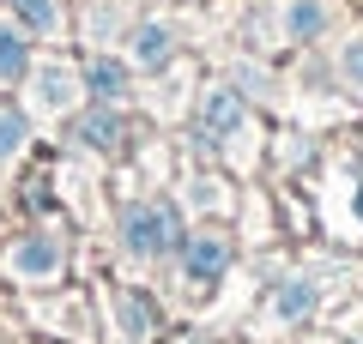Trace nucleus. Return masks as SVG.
<instances>
[{"mask_svg":"<svg viewBox=\"0 0 363 344\" xmlns=\"http://www.w3.org/2000/svg\"><path fill=\"white\" fill-rule=\"evenodd\" d=\"M176 242H182V229H176L169 200H133L121 212V248H128V260H164V254H176Z\"/></svg>","mask_w":363,"mask_h":344,"instance_id":"1","label":"nucleus"},{"mask_svg":"<svg viewBox=\"0 0 363 344\" xmlns=\"http://www.w3.org/2000/svg\"><path fill=\"white\" fill-rule=\"evenodd\" d=\"M79 103H85V79H79V67L49 61V67H37V73H30V115L55 121V115H73Z\"/></svg>","mask_w":363,"mask_h":344,"instance_id":"2","label":"nucleus"},{"mask_svg":"<svg viewBox=\"0 0 363 344\" xmlns=\"http://www.w3.org/2000/svg\"><path fill=\"white\" fill-rule=\"evenodd\" d=\"M61 266H67L61 236H18L6 248V278H18V284H49V278H61Z\"/></svg>","mask_w":363,"mask_h":344,"instance_id":"3","label":"nucleus"},{"mask_svg":"<svg viewBox=\"0 0 363 344\" xmlns=\"http://www.w3.org/2000/svg\"><path fill=\"white\" fill-rule=\"evenodd\" d=\"M176 248H182V278L188 284H218L224 266H230V236H224V229H194V236L176 242Z\"/></svg>","mask_w":363,"mask_h":344,"instance_id":"4","label":"nucleus"},{"mask_svg":"<svg viewBox=\"0 0 363 344\" xmlns=\"http://www.w3.org/2000/svg\"><path fill=\"white\" fill-rule=\"evenodd\" d=\"M242 97L236 91H224V85H212L206 97H200V133L206 139H230V133H242Z\"/></svg>","mask_w":363,"mask_h":344,"instance_id":"5","label":"nucleus"},{"mask_svg":"<svg viewBox=\"0 0 363 344\" xmlns=\"http://www.w3.org/2000/svg\"><path fill=\"white\" fill-rule=\"evenodd\" d=\"M176 61V30L157 25V18H145L140 30H133V67H145V73H157V67Z\"/></svg>","mask_w":363,"mask_h":344,"instance_id":"6","label":"nucleus"},{"mask_svg":"<svg viewBox=\"0 0 363 344\" xmlns=\"http://www.w3.org/2000/svg\"><path fill=\"white\" fill-rule=\"evenodd\" d=\"M85 85H91V97L121 103V97H128V67H121V61H109V55H97V61L85 67Z\"/></svg>","mask_w":363,"mask_h":344,"instance_id":"7","label":"nucleus"},{"mask_svg":"<svg viewBox=\"0 0 363 344\" xmlns=\"http://www.w3.org/2000/svg\"><path fill=\"white\" fill-rule=\"evenodd\" d=\"M25 67H30L25 30H18L13 18H0V85H13V79H25Z\"/></svg>","mask_w":363,"mask_h":344,"instance_id":"8","label":"nucleus"},{"mask_svg":"<svg viewBox=\"0 0 363 344\" xmlns=\"http://www.w3.org/2000/svg\"><path fill=\"white\" fill-rule=\"evenodd\" d=\"M79 139H85L91 151H121V139H128V127H121V115L97 109V115H85V121H79Z\"/></svg>","mask_w":363,"mask_h":344,"instance_id":"9","label":"nucleus"},{"mask_svg":"<svg viewBox=\"0 0 363 344\" xmlns=\"http://www.w3.org/2000/svg\"><path fill=\"white\" fill-rule=\"evenodd\" d=\"M25 139H30V121L13 109V103H0V176L18 164V151H25Z\"/></svg>","mask_w":363,"mask_h":344,"instance_id":"10","label":"nucleus"},{"mask_svg":"<svg viewBox=\"0 0 363 344\" xmlns=\"http://www.w3.org/2000/svg\"><path fill=\"white\" fill-rule=\"evenodd\" d=\"M327 30V0H291L285 6V37L303 42V37H321Z\"/></svg>","mask_w":363,"mask_h":344,"instance_id":"11","label":"nucleus"},{"mask_svg":"<svg viewBox=\"0 0 363 344\" xmlns=\"http://www.w3.org/2000/svg\"><path fill=\"white\" fill-rule=\"evenodd\" d=\"M13 6V18L25 30H37V37H55L61 30V0H6Z\"/></svg>","mask_w":363,"mask_h":344,"instance_id":"12","label":"nucleus"},{"mask_svg":"<svg viewBox=\"0 0 363 344\" xmlns=\"http://www.w3.org/2000/svg\"><path fill=\"white\" fill-rule=\"evenodd\" d=\"M315 308V284L309 278H291L285 290H279V302H272V320H303Z\"/></svg>","mask_w":363,"mask_h":344,"instance_id":"13","label":"nucleus"},{"mask_svg":"<svg viewBox=\"0 0 363 344\" xmlns=\"http://www.w3.org/2000/svg\"><path fill=\"white\" fill-rule=\"evenodd\" d=\"M339 67H345V85H357V91H363V37L345 49V61H339Z\"/></svg>","mask_w":363,"mask_h":344,"instance_id":"14","label":"nucleus"},{"mask_svg":"<svg viewBox=\"0 0 363 344\" xmlns=\"http://www.w3.org/2000/svg\"><path fill=\"white\" fill-rule=\"evenodd\" d=\"M357 217H363V188H357Z\"/></svg>","mask_w":363,"mask_h":344,"instance_id":"15","label":"nucleus"}]
</instances>
